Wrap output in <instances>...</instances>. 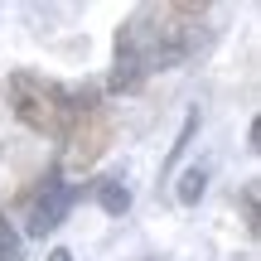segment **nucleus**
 Instances as JSON below:
<instances>
[{
	"label": "nucleus",
	"mask_w": 261,
	"mask_h": 261,
	"mask_svg": "<svg viewBox=\"0 0 261 261\" xmlns=\"http://www.w3.org/2000/svg\"><path fill=\"white\" fill-rule=\"evenodd\" d=\"M10 107L29 130L68 140V130L87 112L102 107V87L97 83H44L34 73H10Z\"/></svg>",
	"instance_id": "obj_1"
},
{
	"label": "nucleus",
	"mask_w": 261,
	"mask_h": 261,
	"mask_svg": "<svg viewBox=\"0 0 261 261\" xmlns=\"http://www.w3.org/2000/svg\"><path fill=\"white\" fill-rule=\"evenodd\" d=\"M73 203H77V189L63 184V179H58V165H54L44 179H39V198H34V208H29L24 232H29V237H48V232L68 218V208H73Z\"/></svg>",
	"instance_id": "obj_2"
},
{
	"label": "nucleus",
	"mask_w": 261,
	"mask_h": 261,
	"mask_svg": "<svg viewBox=\"0 0 261 261\" xmlns=\"http://www.w3.org/2000/svg\"><path fill=\"white\" fill-rule=\"evenodd\" d=\"M112 130L116 126H112V112H107V107L87 112L83 121L68 130V165H73V169H87L107 145H112Z\"/></svg>",
	"instance_id": "obj_3"
},
{
	"label": "nucleus",
	"mask_w": 261,
	"mask_h": 261,
	"mask_svg": "<svg viewBox=\"0 0 261 261\" xmlns=\"http://www.w3.org/2000/svg\"><path fill=\"white\" fill-rule=\"evenodd\" d=\"M97 203H102V213L121 218L126 208H130V189L121 184V179H102V184H97Z\"/></svg>",
	"instance_id": "obj_4"
},
{
	"label": "nucleus",
	"mask_w": 261,
	"mask_h": 261,
	"mask_svg": "<svg viewBox=\"0 0 261 261\" xmlns=\"http://www.w3.org/2000/svg\"><path fill=\"white\" fill-rule=\"evenodd\" d=\"M203 189H208V169L194 165V169H184V179H179L174 194H179V203H184V208H194L198 198H203Z\"/></svg>",
	"instance_id": "obj_5"
},
{
	"label": "nucleus",
	"mask_w": 261,
	"mask_h": 261,
	"mask_svg": "<svg viewBox=\"0 0 261 261\" xmlns=\"http://www.w3.org/2000/svg\"><path fill=\"white\" fill-rule=\"evenodd\" d=\"M0 261H19V232L10 227L5 213H0Z\"/></svg>",
	"instance_id": "obj_6"
},
{
	"label": "nucleus",
	"mask_w": 261,
	"mask_h": 261,
	"mask_svg": "<svg viewBox=\"0 0 261 261\" xmlns=\"http://www.w3.org/2000/svg\"><path fill=\"white\" fill-rule=\"evenodd\" d=\"M242 218H247V232H256V184L242 189Z\"/></svg>",
	"instance_id": "obj_7"
},
{
	"label": "nucleus",
	"mask_w": 261,
	"mask_h": 261,
	"mask_svg": "<svg viewBox=\"0 0 261 261\" xmlns=\"http://www.w3.org/2000/svg\"><path fill=\"white\" fill-rule=\"evenodd\" d=\"M44 261H73V252H68V247H54V252H48Z\"/></svg>",
	"instance_id": "obj_8"
}]
</instances>
